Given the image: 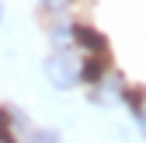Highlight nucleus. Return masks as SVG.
<instances>
[{"label": "nucleus", "instance_id": "nucleus-2", "mask_svg": "<svg viewBox=\"0 0 146 143\" xmlns=\"http://www.w3.org/2000/svg\"><path fill=\"white\" fill-rule=\"evenodd\" d=\"M73 39H77V45H84V49H104V39H101V35L94 31V28H84V25H77V28H73Z\"/></svg>", "mask_w": 146, "mask_h": 143}, {"label": "nucleus", "instance_id": "nucleus-4", "mask_svg": "<svg viewBox=\"0 0 146 143\" xmlns=\"http://www.w3.org/2000/svg\"><path fill=\"white\" fill-rule=\"evenodd\" d=\"M0 21H4V7H0Z\"/></svg>", "mask_w": 146, "mask_h": 143}, {"label": "nucleus", "instance_id": "nucleus-1", "mask_svg": "<svg viewBox=\"0 0 146 143\" xmlns=\"http://www.w3.org/2000/svg\"><path fill=\"white\" fill-rule=\"evenodd\" d=\"M45 77L56 84L59 91H70V87L80 80V63L73 59V52L59 49V52H52V56L45 59Z\"/></svg>", "mask_w": 146, "mask_h": 143}, {"label": "nucleus", "instance_id": "nucleus-3", "mask_svg": "<svg viewBox=\"0 0 146 143\" xmlns=\"http://www.w3.org/2000/svg\"><path fill=\"white\" fill-rule=\"evenodd\" d=\"M101 70H104V63H87V66H80V80H98L101 77Z\"/></svg>", "mask_w": 146, "mask_h": 143}]
</instances>
